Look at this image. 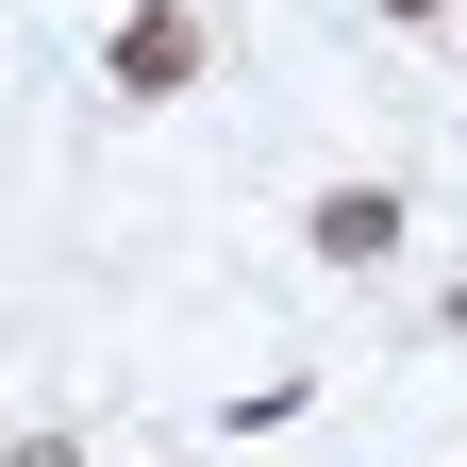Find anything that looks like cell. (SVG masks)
I'll return each instance as SVG.
<instances>
[{
    "label": "cell",
    "instance_id": "cell-3",
    "mask_svg": "<svg viewBox=\"0 0 467 467\" xmlns=\"http://www.w3.org/2000/svg\"><path fill=\"white\" fill-rule=\"evenodd\" d=\"M0 467H84V451H67V434H17V451H0Z\"/></svg>",
    "mask_w": 467,
    "mask_h": 467
},
{
    "label": "cell",
    "instance_id": "cell-2",
    "mask_svg": "<svg viewBox=\"0 0 467 467\" xmlns=\"http://www.w3.org/2000/svg\"><path fill=\"white\" fill-rule=\"evenodd\" d=\"M317 251H334V267H384V251H400V201H384V184H334V201H317Z\"/></svg>",
    "mask_w": 467,
    "mask_h": 467
},
{
    "label": "cell",
    "instance_id": "cell-4",
    "mask_svg": "<svg viewBox=\"0 0 467 467\" xmlns=\"http://www.w3.org/2000/svg\"><path fill=\"white\" fill-rule=\"evenodd\" d=\"M384 17H451V0H384Z\"/></svg>",
    "mask_w": 467,
    "mask_h": 467
},
{
    "label": "cell",
    "instance_id": "cell-1",
    "mask_svg": "<svg viewBox=\"0 0 467 467\" xmlns=\"http://www.w3.org/2000/svg\"><path fill=\"white\" fill-rule=\"evenodd\" d=\"M100 67H117V100H184V84H201V17H184V0H134Z\"/></svg>",
    "mask_w": 467,
    "mask_h": 467
}]
</instances>
